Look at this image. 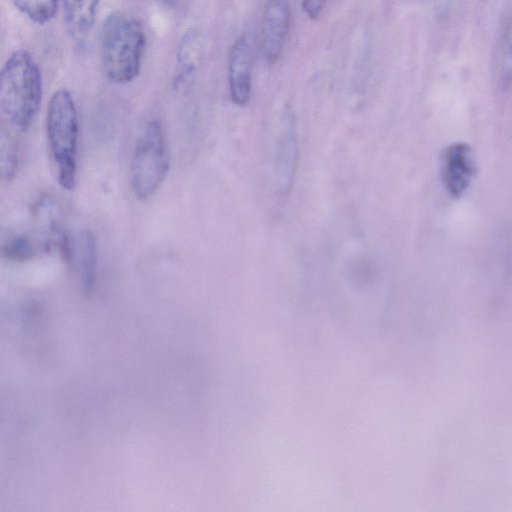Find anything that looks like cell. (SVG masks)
<instances>
[{
  "label": "cell",
  "instance_id": "obj_14",
  "mask_svg": "<svg viewBox=\"0 0 512 512\" xmlns=\"http://www.w3.org/2000/svg\"><path fill=\"white\" fill-rule=\"evenodd\" d=\"M2 254L9 261L24 263L35 257L37 247L29 236L18 234L3 244Z\"/></svg>",
  "mask_w": 512,
  "mask_h": 512
},
{
  "label": "cell",
  "instance_id": "obj_18",
  "mask_svg": "<svg viewBox=\"0 0 512 512\" xmlns=\"http://www.w3.org/2000/svg\"><path fill=\"white\" fill-rule=\"evenodd\" d=\"M162 2L166 3V4H174L175 2H177L178 0H161Z\"/></svg>",
  "mask_w": 512,
  "mask_h": 512
},
{
  "label": "cell",
  "instance_id": "obj_17",
  "mask_svg": "<svg viewBox=\"0 0 512 512\" xmlns=\"http://www.w3.org/2000/svg\"><path fill=\"white\" fill-rule=\"evenodd\" d=\"M328 0H301L304 14L310 20H317L322 14Z\"/></svg>",
  "mask_w": 512,
  "mask_h": 512
},
{
  "label": "cell",
  "instance_id": "obj_6",
  "mask_svg": "<svg viewBox=\"0 0 512 512\" xmlns=\"http://www.w3.org/2000/svg\"><path fill=\"white\" fill-rule=\"evenodd\" d=\"M32 216L43 236L44 247L57 250L66 263H71L74 253L64 228L63 211L58 201L51 195H43L35 202Z\"/></svg>",
  "mask_w": 512,
  "mask_h": 512
},
{
  "label": "cell",
  "instance_id": "obj_3",
  "mask_svg": "<svg viewBox=\"0 0 512 512\" xmlns=\"http://www.w3.org/2000/svg\"><path fill=\"white\" fill-rule=\"evenodd\" d=\"M46 135L58 183L72 191L77 181L79 123L75 102L66 89H58L49 100Z\"/></svg>",
  "mask_w": 512,
  "mask_h": 512
},
{
  "label": "cell",
  "instance_id": "obj_16",
  "mask_svg": "<svg viewBox=\"0 0 512 512\" xmlns=\"http://www.w3.org/2000/svg\"><path fill=\"white\" fill-rule=\"evenodd\" d=\"M0 162L3 179H14L19 164L18 149L13 138L4 130H1L0 135Z\"/></svg>",
  "mask_w": 512,
  "mask_h": 512
},
{
  "label": "cell",
  "instance_id": "obj_9",
  "mask_svg": "<svg viewBox=\"0 0 512 512\" xmlns=\"http://www.w3.org/2000/svg\"><path fill=\"white\" fill-rule=\"evenodd\" d=\"M204 56V41L200 31L190 28L183 34L177 50L173 88L187 94L193 86Z\"/></svg>",
  "mask_w": 512,
  "mask_h": 512
},
{
  "label": "cell",
  "instance_id": "obj_1",
  "mask_svg": "<svg viewBox=\"0 0 512 512\" xmlns=\"http://www.w3.org/2000/svg\"><path fill=\"white\" fill-rule=\"evenodd\" d=\"M43 81L31 54L19 49L4 63L0 78V108L8 122L25 133L41 106Z\"/></svg>",
  "mask_w": 512,
  "mask_h": 512
},
{
  "label": "cell",
  "instance_id": "obj_5",
  "mask_svg": "<svg viewBox=\"0 0 512 512\" xmlns=\"http://www.w3.org/2000/svg\"><path fill=\"white\" fill-rule=\"evenodd\" d=\"M290 25V0H267L260 21L259 42L262 56L268 65H274L280 60Z\"/></svg>",
  "mask_w": 512,
  "mask_h": 512
},
{
  "label": "cell",
  "instance_id": "obj_4",
  "mask_svg": "<svg viewBox=\"0 0 512 512\" xmlns=\"http://www.w3.org/2000/svg\"><path fill=\"white\" fill-rule=\"evenodd\" d=\"M169 170L166 135L157 119L147 121L137 137L130 162V186L134 196L147 200L160 188Z\"/></svg>",
  "mask_w": 512,
  "mask_h": 512
},
{
  "label": "cell",
  "instance_id": "obj_2",
  "mask_svg": "<svg viewBox=\"0 0 512 512\" xmlns=\"http://www.w3.org/2000/svg\"><path fill=\"white\" fill-rule=\"evenodd\" d=\"M145 34L140 22L120 11L107 15L99 36V54L105 77L115 84L133 81L141 69Z\"/></svg>",
  "mask_w": 512,
  "mask_h": 512
},
{
  "label": "cell",
  "instance_id": "obj_8",
  "mask_svg": "<svg viewBox=\"0 0 512 512\" xmlns=\"http://www.w3.org/2000/svg\"><path fill=\"white\" fill-rule=\"evenodd\" d=\"M476 171L471 147L464 142L449 145L442 155V180L453 198H460L469 188Z\"/></svg>",
  "mask_w": 512,
  "mask_h": 512
},
{
  "label": "cell",
  "instance_id": "obj_13",
  "mask_svg": "<svg viewBox=\"0 0 512 512\" xmlns=\"http://www.w3.org/2000/svg\"><path fill=\"white\" fill-rule=\"evenodd\" d=\"M27 18L37 24H45L57 13L60 0H11Z\"/></svg>",
  "mask_w": 512,
  "mask_h": 512
},
{
  "label": "cell",
  "instance_id": "obj_12",
  "mask_svg": "<svg viewBox=\"0 0 512 512\" xmlns=\"http://www.w3.org/2000/svg\"><path fill=\"white\" fill-rule=\"evenodd\" d=\"M77 254L81 286L85 292H89L94 285L97 266V245L91 231L82 232Z\"/></svg>",
  "mask_w": 512,
  "mask_h": 512
},
{
  "label": "cell",
  "instance_id": "obj_10",
  "mask_svg": "<svg viewBox=\"0 0 512 512\" xmlns=\"http://www.w3.org/2000/svg\"><path fill=\"white\" fill-rule=\"evenodd\" d=\"M298 162V140L291 114L285 116L278 139L276 153L277 188L287 194L293 184Z\"/></svg>",
  "mask_w": 512,
  "mask_h": 512
},
{
  "label": "cell",
  "instance_id": "obj_7",
  "mask_svg": "<svg viewBox=\"0 0 512 512\" xmlns=\"http://www.w3.org/2000/svg\"><path fill=\"white\" fill-rule=\"evenodd\" d=\"M253 52L249 38L242 34L230 47L227 61V77L231 101L244 107L251 96Z\"/></svg>",
  "mask_w": 512,
  "mask_h": 512
},
{
  "label": "cell",
  "instance_id": "obj_11",
  "mask_svg": "<svg viewBox=\"0 0 512 512\" xmlns=\"http://www.w3.org/2000/svg\"><path fill=\"white\" fill-rule=\"evenodd\" d=\"M100 0H63V19L69 36L83 42L93 30Z\"/></svg>",
  "mask_w": 512,
  "mask_h": 512
},
{
  "label": "cell",
  "instance_id": "obj_15",
  "mask_svg": "<svg viewBox=\"0 0 512 512\" xmlns=\"http://www.w3.org/2000/svg\"><path fill=\"white\" fill-rule=\"evenodd\" d=\"M499 79L503 88L512 84V10L507 19L501 42Z\"/></svg>",
  "mask_w": 512,
  "mask_h": 512
}]
</instances>
